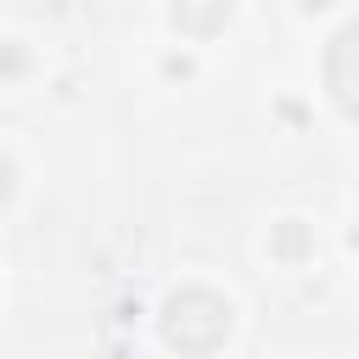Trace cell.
<instances>
[{"label": "cell", "mask_w": 359, "mask_h": 359, "mask_svg": "<svg viewBox=\"0 0 359 359\" xmlns=\"http://www.w3.org/2000/svg\"><path fill=\"white\" fill-rule=\"evenodd\" d=\"M224 17H230V0H180L174 6V22L191 34H213Z\"/></svg>", "instance_id": "3957f363"}, {"label": "cell", "mask_w": 359, "mask_h": 359, "mask_svg": "<svg viewBox=\"0 0 359 359\" xmlns=\"http://www.w3.org/2000/svg\"><path fill=\"white\" fill-rule=\"evenodd\" d=\"M230 331V309L213 292H180L168 303V342L185 353H208L219 337Z\"/></svg>", "instance_id": "6da1fadb"}, {"label": "cell", "mask_w": 359, "mask_h": 359, "mask_svg": "<svg viewBox=\"0 0 359 359\" xmlns=\"http://www.w3.org/2000/svg\"><path fill=\"white\" fill-rule=\"evenodd\" d=\"M331 90H337L342 112H353V118H359V22H353V28H342V34H337V45H331Z\"/></svg>", "instance_id": "7a4b0ae2"}]
</instances>
